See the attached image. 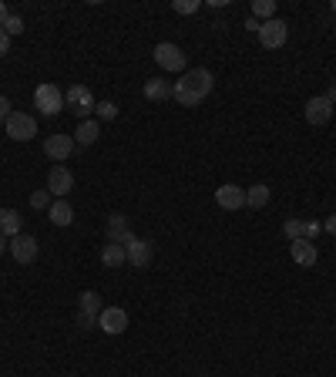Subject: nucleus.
<instances>
[{
    "mask_svg": "<svg viewBox=\"0 0 336 377\" xmlns=\"http://www.w3.org/2000/svg\"><path fill=\"white\" fill-rule=\"evenodd\" d=\"M323 229H326V233H330V236H336V216H330V219L323 222Z\"/></svg>",
    "mask_w": 336,
    "mask_h": 377,
    "instance_id": "72a5a7b5",
    "label": "nucleus"
},
{
    "mask_svg": "<svg viewBox=\"0 0 336 377\" xmlns=\"http://www.w3.org/2000/svg\"><path fill=\"white\" fill-rule=\"evenodd\" d=\"M303 229H306V222H303V219H286L283 222V236L289 239V243L303 239Z\"/></svg>",
    "mask_w": 336,
    "mask_h": 377,
    "instance_id": "5701e85b",
    "label": "nucleus"
},
{
    "mask_svg": "<svg viewBox=\"0 0 336 377\" xmlns=\"http://www.w3.org/2000/svg\"><path fill=\"white\" fill-rule=\"evenodd\" d=\"M104 233H108V243H121V246H125L131 236H135V233H131L128 216H125V212H111V216H108V229H104Z\"/></svg>",
    "mask_w": 336,
    "mask_h": 377,
    "instance_id": "4468645a",
    "label": "nucleus"
},
{
    "mask_svg": "<svg viewBox=\"0 0 336 377\" xmlns=\"http://www.w3.org/2000/svg\"><path fill=\"white\" fill-rule=\"evenodd\" d=\"M7 246H11V239H7V236H0V253H4Z\"/></svg>",
    "mask_w": 336,
    "mask_h": 377,
    "instance_id": "e433bc0d",
    "label": "nucleus"
},
{
    "mask_svg": "<svg viewBox=\"0 0 336 377\" xmlns=\"http://www.w3.org/2000/svg\"><path fill=\"white\" fill-rule=\"evenodd\" d=\"M326 98H330V102L336 104V84H330V92H326Z\"/></svg>",
    "mask_w": 336,
    "mask_h": 377,
    "instance_id": "c9c22d12",
    "label": "nucleus"
},
{
    "mask_svg": "<svg viewBox=\"0 0 336 377\" xmlns=\"http://www.w3.org/2000/svg\"><path fill=\"white\" fill-rule=\"evenodd\" d=\"M71 152H74V135L54 131V135H47V138H44V155L51 158V162H57V165H61Z\"/></svg>",
    "mask_w": 336,
    "mask_h": 377,
    "instance_id": "1a4fd4ad",
    "label": "nucleus"
},
{
    "mask_svg": "<svg viewBox=\"0 0 336 377\" xmlns=\"http://www.w3.org/2000/svg\"><path fill=\"white\" fill-rule=\"evenodd\" d=\"M21 233H24V216L17 209H0V236L13 239V236H21Z\"/></svg>",
    "mask_w": 336,
    "mask_h": 377,
    "instance_id": "f3484780",
    "label": "nucleus"
},
{
    "mask_svg": "<svg viewBox=\"0 0 336 377\" xmlns=\"http://www.w3.org/2000/svg\"><path fill=\"white\" fill-rule=\"evenodd\" d=\"M4 131H7V138H13V142H30L38 135V121H34V115H27V111H11V118L4 121Z\"/></svg>",
    "mask_w": 336,
    "mask_h": 377,
    "instance_id": "39448f33",
    "label": "nucleus"
},
{
    "mask_svg": "<svg viewBox=\"0 0 336 377\" xmlns=\"http://www.w3.org/2000/svg\"><path fill=\"white\" fill-rule=\"evenodd\" d=\"M323 233V222H306V229H303V239H316V236Z\"/></svg>",
    "mask_w": 336,
    "mask_h": 377,
    "instance_id": "c85d7f7f",
    "label": "nucleus"
},
{
    "mask_svg": "<svg viewBox=\"0 0 336 377\" xmlns=\"http://www.w3.org/2000/svg\"><path fill=\"white\" fill-rule=\"evenodd\" d=\"M330 7H333V13H336V0H333V4H330Z\"/></svg>",
    "mask_w": 336,
    "mask_h": 377,
    "instance_id": "4c0bfd02",
    "label": "nucleus"
},
{
    "mask_svg": "<svg viewBox=\"0 0 336 377\" xmlns=\"http://www.w3.org/2000/svg\"><path fill=\"white\" fill-rule=\"evenodd\" d=\"M11 54V38H7V31L0 27V58H7Z\"/></svg>",
    "mask_w": 336,
    "mask_h": 377,
    "instance_id": "7c9ffc66",
    "label": "nucleus"
},
{
    "mask_svg": "<svg viewBox=\"0 0 336 377\" xmlns=\"http://www.w3.org/2000/svg\"><path fill=\"white\" fill-rule=\"evenodd\" d=\"M286 40H289V24H286L283 17L262 21V27H259V44H262L266 51H279Z\"/></svg>",
    "mask_w": 336,
    "mask_h": 377,
    "instance_id": "20e7f679",
    "label": "nucleus"
},
{
    "mask_svg": "<svg viewBox=\"0 0 336 377\" xmlns=\"http://www.w3.org/2000/svg\"><path fill=\"white\" fill-rule=\"evenodd\" d=\"M30 206L34 209H51V192H47V189H34V192H30Z\"/></svg>",
    "mask_w": 336,
    "mask_h": 377,
    "instance_id": "a878e982",
    "label": "nucleus"
},
{
    "mask_svg": "<svg viewBox=\"0 0 336 377\" xmlns=\"http://www.w3.org/2000/svg\"><path fill=\"white\" fill-rule=\"evenodd\" d=\"M34 104L40 108V115H47V118L61 115V111L67 108L65 92H61L57 84H51V81H44V84H38V92H34Z\"/></svg>",
    "mask_w": 336,
    "mask_h": 377,
    "instance_id": "f03ea898",
    "label": "nucleus"
},
{
    "mask_svg": "<svg viewBox=\"0 0 336 377\" xmlns=\"http://www.w3.org/2000/svg\"><path fill=\"white\" fill-rule=\"evenodd\" d=\"M215 202H219L222 209H229V212H235V209H246V189L242 185H233L225 182L215 189Z\"/></svg>",
    "mask_w": 336,
    "mask_h": 377,
    "instance_id": "f8f14e48",
    "label": "nucleus"
},
{
    "mask_svg": "<svg viewBox=\"0 0 336 377\" xmlns=\"http://www.w3.org/2000/svg\"><path fill=\"white\" fill-rule=\"evenodd\" d=\"M101 138V125H98V118H88V121H78V129H74V145H94Z\"/></svg>",
    "mask_w": 336,
    "mask_h": 377,
    "instance_id": "a211bd4d",
    "label": "nucleus"
},
{
    "mask_svg": "<svg viewBox=\"0 0 336 377\" xmlns=\"http://www.w3.org/2000/svg\"><path fill=\"white\" fill-rule=\"evenodd\" d=\"M11 118V98L7 94H0V129H4V121Z\"/></svg>",
    "mask_w": 336,
    "mask_h": 377,
    "instance_id": "c756f323",
    "label": "nucleus"
},
{
    "mask_svg": "<svg viewBox=\"0 0 336 377\" xmlns=\"http://www.w3.org/2000/svg\"><path fill=\"white\" fill-rule=\"evenodd\" d=\"M266 202H269V185H266V182L249 185V189H246V206L249 209H262Z\"/></svg>",
    "mask_w": 336,
    "mask_h": 377,
    "instance_id": "4be33fe9",
    "label": "nucleus"
},
{
    "mask_svg": "<svg viewBox=\"0 0 336 377\" xmlns=\"http://www.w3.org/2000/svg\"><path fill=\"white\" fill-rule=\"evenodd\" d=\"M101 263L108 266V270H118V266H125V263H128V253H125L121 243H104V246H101Z\"/></svg>",
    "mask_w": 336,
    "mask_h": 377,
    "instance_id": "6ab92c4d",
    "label": "nucleus"
},
{
    "mask_svg": "<svg viewBox=\"0 0 336 377\" xmlns=\"http://www.w3.org/2000/svg\"><path fill=\"white\" fill-rule=\"evenodd\" d=\"M4 31H7V38H17V34L24 31V17L11 13V17H7V24H4Z\"/></svg>",
    "mask_w": 336,
    "mask_h": 377,
    "instance_id": "bb28decb",
    "label": "nucleus"
},
{
    "mask_svg": "<svg viewBox=\"0 0 336 377\" xmlns=\"http://www.w3.org/2000/svg\"><path fill=\"white\" fill-rule=\"evenodd\" d=\"M94 115L101 118V121H115V115H118V104H115V102H98V108H94Z\"/></svg>",
    "mask_w": 336,
    "mask_h": 377,
    "instance_id": "393cba45",
    "label": "nucleus"
},
{
    "mask_svg": "<svg viewBox=\"0 0 336 377\" xmlns=\"http://www.w3.org/2000/svg\"><path fill=\"white\" fill-rule=\"evenodd\" d=\"M78 327L81 330H91V327H98V320H94V317H81L78 313Z\"/></svg>",
    "mask_w": 336,
    "mask_h": 377,
    "instance_id": "2f4dec72",
    "label": "nucleus"
},
{
    "mask_svg": "<svg viewBox=\"0 0 336 377\" xmlns=\"http://www.w3.org/2000/svg\"><path fill=\"white\" fill-rule=\"evenodd\" d=\"M289 256H293V263L303 266V270L316 266V260H320V253H316V246H313L310 239H296V243H289Z\"/></svg>",
    "mask_w": 336,
    "mask_h": 377,
    "instance_id": "2eb2a0df",
    "label": "nucleus"
},
{
    "mask_svg": "<svg viewBox=\"0 0 336 377\" xmlns=\"http://www.w3.org/2000/svg\"><path fill=\"white\" fill-rule=\"evenodd\" d=\"M38 239L34 236H27V233H21V236H13L11 239V256L17 263H34L38 260Z\"/></svg>",
    "mask_w": 336,
    "mask_h": 377,
    "instance_id": "ddd939ff",
    "label": "nucleus"
},
{
    "mask_svg": "<svg viewBox=\"0 0 336 377\" xmlns=\"http://www.w3.org/2000/svg\"><path fill=\"white\" fill-rule=\"evenodd\" d=\"M259 27H262V21H256V17L249 13V17H246V31H256V34H259Z\"/></svg>",
    "mask_w": 336,
    "mask_h": 377,
    "instance_id": "473e14b6",
    "label": "nucleus"
},
{
    "mask_svg": "<svg viewBox=\"0 0 336 377\" xmlns=\"http://www.w3.org/2000/svg\"><path fill=\"white\" fill-rule=\"evenodd\" d=\"M198 7H202L198 0H172V11L175 13H195Z\"/></svg>",
    "mask_w": 336,
    "mask_h": 377,
    "instance_id": "cd10ccee",
    "label": "nucleus"
},
{
    "mask_svg": "<svg viewBox=\"0 0 336 377\" xmlns=\"http://www.w3.org/2000/svg\"><path fill=\"white\" fill-rule=\"evenodd\" d=\"M252 17H266V21H272V17H276V0H256V4H252Z\"/></svg>",
    "mask_w": 336,
    "mask_h": 377,
    "instance_id": "b1692460",
    "label": "nucleus"
},
{
    "mask_svg": "<svg viewBox=\"0 0 336 377\" xmlns=\"http://www.w3.org/2000/svg\"><path fill=\"white\" fill-rule=\"evenodd\" d=\"M65 102H67V108L81 118V121H88V118L94 115V108H98V102H94L91 88H84V84H71V88L65 92Z\"/></svg>",
    "mask_w": 336,
    "mask_h": 377,
    "instance_id": "7ed1b4c3",
    "label": "nucleus"
},
{
    "mask_svg": "<svg viewBox=\"0 0 336 377\" xmlns=\"http://www.w3.org/2000/svg\"><path fill=\"white\" fill-rule=\"evenodd\" d=\"M208 94H212V71L208 67H192L175 81V102L181 108H195V104L206 102Z\"/></svg>",
    "mask_w": 336,
    "mask_h": 377,
    "instance_id": "f257e3e1",
    "label": "nucleus"
},
{
    "mask_svg": "<svg viewBox=\"0 0 336 377\" xmlns=\"http://www.w3.org/2000/svg\"><path fill=\"white\" fill-rule=\"evenodd\" d=\"M142 94L148 102H168V98H175V84H168L165 78H148Z\"/></svg>",
    "mask_w": 336,
    "mask_h": 377,
    "instance_id": "dca6fc26",
    "label": "nucleus"
},
{
    "mask_svg": "<svg viewBox=\"0 0 336 377\" xmlns=\"http://www.w3.org/2000/svg\"><path fill=\"white\" fill-rule=\"evenodd\" d=\"M101 310H104L101 297H98L94 290H84L81 300H78V313H81V317H94V320H98V313H101Z\"/></svg>",
    "mask_w": 336,
    "mask_h": 377,
    "instance_id": "412c9836",
    "label": "nucleus"
},
{
    "mask_svg": "<svg viewBox=\"0 0 336 377\" xmlns=\"http://www.w3.org/2000/svg\"><path fill=\"white\" fill-rule=\"evenodd\" d=\"M71 189H74V175H71V169L54 165V169L47 172V192H51L54 199H65Z\"/></svg>",
    "mask_w": 336,
    "mask_h": 377,
    "instance_id": "9b49d317",
    "label": "nucleus"
},
{
    "mask_svg": "<svg viewBox=\"0 0 336 377\" xmlns=\"http://www.w3.org/2000/svg\"><path fill=\"white\" fill-rule=\"evenodd\" d=\"M333 111H336V104L330 102L326 94H316V98H310V102H306L303 118H306L310 125H330V121H333Z\"/></svg>",
    "mask_w": 336,
    "mask_h": 377,
    "instance_id": "6e6552de",
    "label": "nucleus"
},
{
    "mask_svg": "<svg viewBox=\"0 0 336 377\" xmlns=\"http://www.w3.org/2000/svg\"><path fill=\"white\" fill-rule=\"evenodd\" d=\"M98 327H101L104 334L118 337V334L128 330V313L121 310V307H104V310L98 313Z\"/></svg>",
    "mask_w": 336,
    "mask_h": 377,
    "instance_id": "9d476101",
    "label": "nucleus"
},
{
    "mask_svg": "<svg viewBox=\"0 0 336 377\" xmlns=\"http://www.w3.org/2000/svg\"><path fill=\"white\" fill-rule=\"evenodd\" d=\"M125 253H128V266H135V270H148L152 260H155L152 239H142V236H131L128 243H125Z\"/></svg>",
    "mask_w": 336,
    "mask_h": 377,
    "instance_id": "423d86ee",
    "label": "nucleus"
},
{
    "mask_svg": "<svg viewBox=\"0 0 336 377\" xmlns=\"http://www.w3.org/2000/svg\"><path fill=\"white\" fill-rule=\"evenodd\" d=\"M7 17H11V11H7V4H4V0H0V27L7 24Z\"/></svg>",
    "mask_w": 336,
    "mask_h": 377,
    "instance_id": "f704fd0d",
    "label": "nucleus"
},
{
    "mask_svg": "<svg viewBox=\"0 0 336 377\" xmlns=\"http://www.w3.org/2000/svg\"><path fill=\"white\" fill-rule=\"evenodd\" d=\"M155 65L162 71H185V51L172 40H162V44H155Z\"/></svg>",
    "mask_w": 336,
    "mask_h": 377,
    "instance_id": "0eeeda50",
    "label": "nucleus"
},
{
    "mask_svg": "<svg viewBox=\"0 0 336 377\" xmlns=\"http://www.w3.org/2000/svg\"><path fill=\"white\" fill-rule=\"evenodd\" d=\"M47 216H51L54 226H71V222H74V209H71L67 199H54L51 209H47Z\"/></svg>",
    "mask_w": 336,
    "mask_h": 377,
    "instance_id": "aec40b11",
    "label": "nucleus"
}]
</instances>
